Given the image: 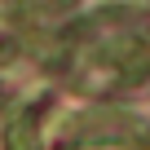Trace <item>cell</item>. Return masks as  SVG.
<instances>
[{
    "mask_svg": "<svg viewBox=\"0 0 150 150\" xmlns=\"http://www.w3.org/2000/svg\"><path fill=\"white\" fill-rule=\"evenodd\" d=\"M5 150H35V124H31V110H27V115H18V124L9 128Z\"/></svg>",
    "mask_w": 150,
    "mask_h": 150,
    "instance_id": "obj_1",
    "label": "cell"
},
{
    "mask_svg": "<svg viewBox=\"0 0 150 150\" xmlns=\"http://www.w3.org/2000/svg\"><path fill=\"white\" fill-rule=\"evenodd\" d=\"M84 150H119V146H110V141H84Z\"/></svg>",
    "mask_w": 150,
    "mask_h": 150,
    "instance_id": "obj_2",
    "label": "cell"
},
{
    "mask_svg": "<svg viewBox=\"0 0 150 150\" xmlns=\"http://www.w3.org/2000/svg\"><path fill=\"white\" fill-rule=\"evenodd\" d=\"M9 53H13V44H9V40H0V62H5Z\"/></svg>",
    "mask_w": 150,
    "mask_h": 150,
    "instance_id": "obj_3",
    "label": "cell"
},
{
    "mask_svg": "<svg viewBox=\"0 0 150 150\" xmlns=\"http://www.w3.org/2000/svg\"><path fill=\"white\" fill-rule=\"evenodd\" d=\"M5 102H9V97H5V88H0V110H5Z\"/></svg>",
    "mask_w": 150,
    "mask_h": 150,
    "instance_id": "obj_4",
    "label": "cell"
}]
</instances>
